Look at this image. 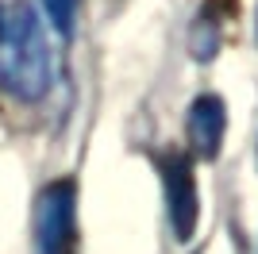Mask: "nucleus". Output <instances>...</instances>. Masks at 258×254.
Segmentation results:
<instances>
[{
    "instance_id": "1",
    "label": "nucleus",
    "mask_w": 258,
    "mask_h": 254,
    "mask_svg": "<svg viewBox=\"0 0 258 254\" xmlns=\"http://www.w3.org/2000/svg\"><path fill=\"white\" fill-rule=\"evenodd\" d=\"M50 85L54 54L35 8L27 0H0V89L20 104H35Z\"/></svg>"
},
{
    "instance_id": "2",
    "label": "nucleus",
    "mask_w": 258,
    "mask_h": 254,
    "mask_svg": "<svg viewBox=\"0 0 258 254\" xmlns=\"http://www.w3.org/2000/svg\"><path fill=\"white\" fill-rule=\"evenodd\" d=\"M35 254H74L77 250V181L58 177L39 189L31 216Z\"/></svg>"
},
{
    "instance_id": "3",
    "label": "nucleus",
    "mask_w": 258,
    "mask_h": 254,
    "mask_svg": "<svg viewBox=\"0 0 258 254\" xmlns=\"http://www.w3.org/2000/svg\"><path fill=\"white\" fill-rule=\"evenodd\" d=\"M158 173H162V193H166V220L177 243H193L197 223H201V189H197L193 158L181 150L158 154Z\"/></svg>"
},
{
    "instance_id": "4",
    "label": "nucleus",
    "mask_w": 258,
    "mask_h": 254,
    "mask_svg": "<svg viewBox=\"0 0 258 254\" xmlns=\"http://www.w3.org/2000/svg\"><path fill=\"white\" fill-rule=\"evenodd\" d=\"M224 135H227V104L216 93H201L189 104L185 116V139H189V154L197 162H216L224 150Z\"/></svg>"
},
{
    "instance_id": "5",
    "label": "nucleus",
    "mask_w": 258,
    "mask_h": 254,
    "mask_svg": "<svg viewBox=\"0 0 258 254\" xmlns=\"http://www.w3.org/2000/svg\"><path fill=\"white\" fill-rule=\"evenodd\" d=\"M220 31H224V20L216 16L212 4H205V8L197 12L193 31H189V46H193L197 62H212L216 58V50H220Z\"/></svg>"
},
{
    "instance_id": "6",
    "label": "nucleus",
    "mask_w": 258,
    "mask_h": 254,
    "mask_svg": "<svg viewBox=\"0 0 258 254\" xmlns=\"http://www.w3.org/2000/svg\"><path fill=\"white\" fill-rule=\"evenodd\" d=\"M43 12L50 16V27L62 39H74L77 16H81V0H43Z\"/></svg>"
}]
</instances>
